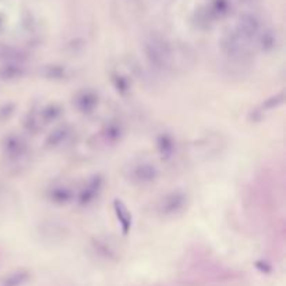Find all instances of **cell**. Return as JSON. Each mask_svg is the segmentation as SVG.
<instances>
[{"label": "cell", "mask_w": 286, "mask_h": 286, "mask_svg": "<svg viewBox=\"0 0 286 286\" xmlns=\"http://www.w3.org/2000/svg\"><path fill=\"white\" fill-rule=\"evenodd\" d=\"M28 280H30V272L26 270H18L7 275L3 280V286H22Z\"/></svg>", "instance_id": "cell-21"}, {"label": "cell", "mask_w": 286, "mask_h": 286, "mask_svg": "<svg viewBox=\"0 0 286 286\" xmlns=\"http://www.w3.org/2000/svg\"><path fill=\"white\" fill-rule=\"evenodd\" d=\"M126 136V126L120 119H109L100 127L98 138L105 146H114L120 144Z\"/></svg>", "instance_id": "cell-10"}, {"label": "cell", "mask_w": 286, "mask_h": 286, "mask_svg": "<svg viewBox=\"0 0 286 286\" xmlns=\"http://www.w3.org/2000/svg\"><path fill=\"white\" fill-rule=\"evenodd\" d=\"M112 206H114V216H116V220L119 222L122 233L123 234H128L130 230H132V226H133V216H132L130 210L127 208L126 204L120 198H114Z\"/></svg>", "instance_id": "cell-15"}, {"label": "cell", "mask_w": 286, "mask_h": 286, "mask_svg": "<svg viewBox=\"0 0 286 286\" xmlns=\"http://www.w3.org/2000/svg\"><path fill=\"white\" fill-rule=\"evenodd\" d=\"M40 74L44 76V78L52 81H64L70 76V70L64 64H58V63H50L45 64L40 68Z\"/></svg>", "instance_id": "cell-18"}, {"label": "cell", "mask_w": 286, "mask_h": 286, "mask_svg": "<svg viewBox=\"0 0 286 286\" xmlns=\"http://www.w3.org/2000/svg\"><path fill=\"white\" fill-rule=\"evenodd\" d=\"M106 180L102 173H94L82 183V186L76 192V200L74 202L80 210H88L94 206L100 201V196L104 193Z\"/></svg>", "instance_id": "cell-4"}, {"label": "cell", "mask_w": 286, "mask_h": 286, "mask_svg": "<svg viewBox=\"0 0 286 286\" xmlns=\"http://www.w3.org/2000/svg\"><path fill=\"white\" fill-rule=\"evenodd\" d=\"M74 134V127L68 123L64 124H60L56 128H54L50 133L48 134V137L45 138L44 146L49 150V151H54V150H59L62 146H64L72 140Z\"/></svg>", "instance_id": "cell-12"}, {"label": "cell", "mask_w": 286, "mask_h": 286, "mask_svg": "<svg viewBox=\"0 0 286 286\" xmlns=\"http://www.w3.org/2000/svg\"><path fill=\"white\" fill-rule=\"evenodd\" d=\"M144 56L151 68L158 73H168L172 70L174 54L170 42L160 34H150L142 44Z\"/></svg>", "instance_id": "cell-1"}, {"label": "cell", "mask_w": 286, "mask_h": 286, "mask_svg": "<svg viewBox=\"0 0 286 286\" xmlns=\"http://www.w3.org/2000/svg\"><path fill=\"white\" fill-rule=\"evenodd\" d=\"M262 28H264L262 21L257 14L244 13L240 16L239 20L236 22V27L233 30L239 34L243 40H247L250 45H253Z\"/></svg>", "instance_id": "cell-9"}, {"label": "cell", "mask_w": 286, "mask_h": 286, "mask_svg": "<svg viewBox=\"0 0 286 286\" xmlns=\"http://www.w3.org/2000/svg\"><path fill=\"white\" fill-rule=\"evenodd\" d=\"M27 73L26 62H4L0 67V77L4 81H16L22 78Z\"/></svg>", "instance_id": "cell-16"}, {"label": "cell", "mask_w": 286, "mask_h": 286, "mask_svg": "<svg viewBox=\"0 0 286 286\" xmlns=\"http://www.w3.org/2000/svg\"><path fill=\"white\" fill-rule=\"evenodd\" d=\"M155 152L162 164H170L178 154V142L169 132H160L155 137Z\"/></svg>", "instance_id": "cell-11"}, {"label": "cell", "mask_w": 286, "mask_h": 286, "mask_svg": "<svg viewBox=\"0 0 286 286\" xmlns=\"http://www.w3.org/2000/svg\"><path fill=\"white\" fill-rule=\"evenodd\" d=\"M282 102H284V92L278 94V95H272V96L268 98L266 102H262L261 106H260L256 112L260 114H262L264 112H271V110H274V109H276V108L280 106Z\"/></svg>", "instance_id": "cell-22"}, {"label": "cell", "mask_w": 286, "mask_h": 286, "mask_svg": "<svg viewBox=\"0 0 286 286\" xmlns=\"http://www.w3.org/2000/svg\"><path fill=\"white\" fill-rule=\"evenodd\" d=\"M73 108L82 116H92L100 105V94L91 86L80 88L73 95Z\"/></svg>", "instance_id": "cell-7"}, {"label": "cell", "mask_w": 286, "mask_h": 286, "mask_svg": "<svg viewBox=\"0 0 286 286\" xmlns=\"http://www.w3.org/2000/svg\"><path fill=\"white\" fill-rule=\"evenodd\" d=\"M110 82L114 86V91L119 94L120 96L127 98L132 95V81L128 80L126 76L119 73L118 70L110 72Z\"/></svg>", "instance_id": "cell-19"}, {"label": "cell", "mask_w": 286, "mask_h": 286, "mask_svg": "<svg viewBox=\"0 0 286 286\" xmlns=\"http://www.w3.org/2000/svg\"><path fill=\"white\" fill-rule=\"evenodd\" d=\"M92 247L96 253L100 254V257L106 260H118L120 256L119 246L118 243L112 242L110 238H105V236H98L92 239Z\"/></svg>", "instance_id": "cell-14"}, {"label": "cell", "mask_w": 286, "mask_h": 286, "mask_svg": "<svg viewBox=\"0 0 286 286\" xmlns=\"http://www.w3.org/2000/svg\"><path fill=\"white\" fill-rule=\"evenodd\" d=\"M190 206V196L184 190H172L160 196L155 202V214L160 220H176L186 212Z\"/></svg>", "instance_id": "cell-3"}, {"label": "cell", "mask_w": 286, "mask_h": 286, "mask_svg": "<svg viewBox=\"0 0 286 286\" xmlns=\"http://www.w3.org/2000/svg\"><path fill=\"white\" fill-rule=\"evenodd\" d=\"M254 45L258 48L262 54H271V52H274L276 49V45H278L276 32L274 31L272 28L264 27L261 30V32L258 34Z\"/></svg>", "instance_id": "cell-17"}, {"label": "cell", "mask_w": 286, "mask_h": 286, "mask_svg": "<svg viewBox=\"0 0 286 286\" xmlns=\"http://www.w3.org/2000/svg\"><path fill=\"white\" fill-rule=\"evenodd\" d=\"M46 200L56 206H66L76 200L74 187L64 180H56L46 188Z\"/></svg>", "instance_id": "cell-8"}, {"label": "cell", "mask_w": 286, "mask_h": 286, "mask_svg": "<svg viewBox=\"0 0 286 286\" xmlns=\"http://www.w3.org/2000/svg\"><path fill=\"white\" fill-rule=\"evenodd\" d=\"M38 114H40V126L44 128L59 122L64 114V108L62 106L59 102H49L44 106H38Z\"/></svg>", "instance_id": "cell-13"}, {"label": "cell", "mask_w": 286, "mask_h": 286, "mask_svg": "<svg viewBox=\"0 0 286 286\" xmlns=\"http://www.w3.org/2000/svg\"><path fill=\"white\" fill-rule=\"evenodd\" d=\"M220 49L228 59L236 63H246L253 54V45L243 40L234 30L224 35L220 40Z\"/></svg>", "instance_id": "cell-5"}, {"label": "cell", "mask_w": 286, "mask_h": 286, "mask_svg": "<svg viewBox=\"0 0 286 286\" xmlns=\"http://www.w3.org/2000/svg\"><path fill=\"white\" fill-rule=\"evenodd\" d=\"M124 179L137 188H148L160 182V170L154 160L138 156L130 160L124 168Z\"/></svg>", "instance_id": "cell-2"}, {"label": "cell", "mask_w": 286, "mask_h": 286, "mask_svg": "<svg viewBox=\"0 0 286 286\" xmlns=\"http://www.w3.org/2000/svg\"><path fill=\"white\" fill-rule=\"evenodd\" d=\"M2 154H3V158L7 160V164L20 165L30 155V141L22 134H7L2 141Z\"/></svg>", "instance_id": "cell-6"}, {"label": "cell", "mask_w": 286, "mask_h": 286, "mask_svg": "<svg viewBox=\"0 0 286 286\" xmlns=\"http://www.w3.org/2000/svg\"><path fill=\"white\" fill-rule=\"evenodd\" d=\"M22 127H24V132L31 136H36L42 130L40 114H38V106L32 108L30 112H27L26 118L22 120Z\"/></svg>", "instance_id": "cell-20"}]
</instances>
